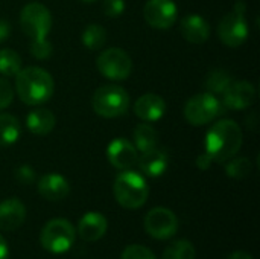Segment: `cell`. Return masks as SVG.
I'll use <instances>...</instances> for the list:
<instances>
[{
	"label": "cell",
	"mask_w": 260,
	"mask_h": 259,
	"mask_svg": "<svg viewBox=\"0 0 260 259\" xmlns=\"http://www.w3.org/2000/svg\"><path fill=\"white\" fill-rule=\"evenodd\" d=\"M242 147L241 127L232 119H222L212 125L206 136V154L218 163L233 159Z\"/></svg>",
	"instance_id": "6da1fadb"
},
{
	"label": "cell",
	"mask_w": 260,
	"mask_h": 259,
	"mask_svg": "<svg viewBox=\"0 0 260 259\" xmlns=\"http://www.w3.org/2000/svg\"><path fill=\"white\" fill-rule=\"evenodd\" d=\"M15 76L17 95L27 105L44 104L53 95V78L41 67L20 69Z\"/></svg>",
	"instance_id": "7a4b0ae2"
},
{
	"label": "cell",
	"mask_w": 260,
	"mask_h": 259,
	"mask_svg": "<svg viewBox=\"0 0 260 259\" xmlns=\"http://www.w3.org/2000/svg\"><path fill=\"white\" fill-rule=\"evenodd\" d=\"M113 194L116 202L129 211L142 208L149 197V186L142 174L125 169L120 172L113 185Z\"/></svg>",
	"instance_id": "3957f363"
},
{
	"label": "cell",
	"mask_w": 260,
	"mask_h": 259,
	"mask_svg": "<svg viewBox=\"0 0 260 259\" xmlns=\"http://www.w3.org/2000/svg\"><path fill=\"white\" fill-rule=\"evenodd\" d=\"M76 240V229L64 218H55L44 224L40 234V243L44 250L53 255H62L72 249Z\"/></svg>",
	"instance_id": "277c9868"
},
{
	"label": "cell",
	"mask_w": 260,
	"mask_h": 259,
	"mask_svg": "<svg viewBox=\"0 0 260 259\" xmlns=\"http://www.w3.org/2000/svg\"><path fill=\"white\" fill-rule=\"evenodd\" d=\"M91 105L96 114L102 118H107V119L119 118V116H123L128 110L129 95L120 85L107 84V85L99 87L94 92Z\"/></svg>",
	"instance_id": "5b68a950"
},
{
	"label": "cell",
	"mask_w": 260,
	"mask_h": 259,
	"mask_svg": "<svg viewBox=\"0 0 260 259\" xmlns=\"http://www.w3.org/2000/svg\"><path fill=\"white\" fill-rule=\"evenodd\" d=\"M20 26L30 40H44L52 27L50 11L38 3H27L20 12Z\"/></svg>",
	"instance_id": "8992f818"
},
{
	"label": "cell",
	"mask_w": 260,
	"mask_h": 259,
	"mask_svg": "<svg viewBox=\"0 0 260 259\" xmlns=\"http://www.w3.org/2000/svg\"><path fill=\"white\" fill-rule=\"evenodd\" d=\"M222 113V104L212 93H201L192 96L184 107V118L195 127L206 125Z\"/></svg>",
	"instance_id": "52a82bcc"
},
{
	"label": "cell",
	"mask_w": 260,
	"mask_h": 259,
	"mask_svg": "<svg viewBox=\"0 0 260 259\" xmlns=\"http://www.w3.org/2000/svg\"><path fill=\"white\" fill-rule=\"evenodd\" d=\"M98 69L99 72L113 81H123L131 75L133 70V61L129 55L119 49V47H111L104 50L98 56Z\"/></svg>",
	"instance_id": "ba28073f"
},
{
	"label": "cell",
	"mask_w": 260,
	"mask_h": 259,
	"mask_svg": "<svg viewBox=\"0 0 260 259\" xmlns=\"http://www.w3.org/2000/svg\"><path fill=\"white\" fill-rule=\"evenodd\" d=\"M143 226L149 237L163 241L172 238L177 234L178 218L168 208H154L146 214Z\"/></svg>",
	"instance_id": "9c48e42d"
},
{
	"label": "cell",
	"mask_w": 260,
	"mask_h": 259,
	"mask_svg": "<svg viewBox=\"0 0 260 259\" xmlns=\"http://www.w3.org/2000/svg\"><path fill=\"white\" fill-rule=\"evenodd\" d=\"M248 34L250 31L244 12H238L233 9L219 21L218 35L221 41L229 47H238L242 43H245Z\"/></svg>",
	"instance_id": "30bf717a"
},
{
	"label": "cell",
	"mask_w": 260,
	"mask_h": 259,
	"mask_svg": "<svg viewBox=\"0 0 260 259\" xmlns=\"http://www.w3.org/2000/svg\"><path fill=\"white\" fill-rule=\"evenodd\" d=\"M178 8L174 0H148L143 8L146 23L155 29H169L177 21Z\"/></svg>",
	"instance_id": "8fae6325"
},
{
	"label": "cell",
	"mask_w": 260,
	"mask_h": 259,
	"mask_svg": "<svg viewBox=\"0 0 260 259\" xmlns=\"http://www.w3.org/2000/svg\"><path fill=\"white\" fill-rule=\"evenodd\" d=\"M224 95V105L230 110H245L256 102V87L248 81H232Z\"/></svg>",
	"instance_id": "7c38bea8"
},
{
	"label": "cell",
	"mask_w": 260,
	"mask_h": 259,
	"mask_svg": "<svg viewBox=\"0 0 260 259\" xmlns=\"http://www.w3.org/2000/svg\"><path fill=\"white\" fill-rule=\"evenodd\" d=\"M107 157L108 162L117 168V169H129L137 163L139 159V151L134 147V143H131L126 139H114L108 148H107Z\"/></svg>",
	"instance_id": "4fadbf2b"
},
{
	"label": "cell",
	"mask_w": 260,
	"mask_h": 259,
	"mask_svg": "<svg viewBox=\"0 0 260 259\" xmlns=\"http://www.w3.org/2000/svg\"><path fill=\"white\" fill-rule=\"evenodd\" d=\"M26 220V208L18 198H8L0 203V231L14 232Z\"/></svg>",
	"instance_id": "5bb4252c"
},
{
	"label": "cell",
	"mask_w": 260,
	"mask_h": 259,
	"mask_svg": "<svg viewBox=\"0 0 260 259\" xmlns=\"http://www.w3.org/2000/svg\"><path fill=\"white\" fill-rule=\"evenodd\" d=\"M166 111V102L155 93H146L140 96L134 104V113L145 122L158 121Z\"/></svg>",
	"instance_id": "9a60e30c"
},
{
	"label": "cell",
	"mask_w": 260,
	"mask_h": 259,
	"mask_svg": "<svg viewBox=\"0 0 260 259\" xmlns=\"http://www.w3.org/2000/svg\"><path fill=\"white\" fill-rule=\"evenodd\" d=\"M70 192L69 182L59 174H46L38 182V194L47 202H61Z\"/></svg>",
	"instance_id": "2e32d148"
},
{
	"label": "cell",
	"mask_w": 260,
	"mask_h": 259,
	"mask_svg": "<svg viewBox=\"0 0 260 259\" xmlns=\"http://www.w3.org/2000/svg\"><path fill=\"white\" fill-rule=\"evenodd\" d=\"M107 218L99 212H87L78 223V235L87 243L99 241L107 232Z\"/></svg>",
	"instance_id": "e0dca14e"
},
{
	"label": "cell",
	"mask_w": 260,
	"mask_h": 259,
	"mask_svg": "<svg viewBox=\"0 0 260 259\" xmlns=\"http://www.w3.org/2000/svg\"><path fill=\"white\" fill-rule=\"evenodd\" d=\"M139 168L140 171L148 176V177H160L166 172L168 165H169V159L168 154L158 148H152L148 151H143L142 156L137 159Z\"/></svg>",
	"instance_id": "ac0fdd59"
},
{
	"label": "cell",
	"mask_w": 260,
	"mask_h": 259,
	"mask_svg": "<svg viewBox=\"0 0 260 259\" xmlns=\"http://www.w3.org/2000/svg\"><path fill=\"white\" fill-rule=\"evenodd\" d=\"M181 34L189 43L201 44L207 41L210 35V26L201 15L190 14L181 20Z\"/></svg>",
	"instance_id": "d6986e66"
},
{
	"label": "cell",
	"mask_w": 260,
	"mask_h": 259,
	"mask_svg": "<svg viewBox=\"0 0 260 259\" xmlns=\"http://www.w3.org/2000/svg\"><path fill=\"white\" fill-rule=\"evenodd\" d=\"M56 118L47 108H35L26 116V127L35 136H47L55 128Z\"/></svg>",
	"instance_id": "ffe728a7"
},
{
	"label": "cell",
	"mask_w": 260,
	"mask_h": 259,
	"mask_svg": "<svg viewBox=\"0 0 260 259\" xmlns=\"http://www.w3.org/2000/svg\"><path fill=\"white\" fill-rule=\"evenodd\" d=\"M158 143V133L149 124H140L134 128V147L137 151H148L157 148Z\"/></svg>",
	"instance_id": "44dd1931"
},
{
	"label": "cell",
	"mask_w": 260,
	"mask_h": 259,
	"mask_svg": "<svg viewBox=\"0 0 260 259\" xmlns=\"http://www.w3.org/2000/svg\"><path fill=\"white\" fill-rule=\"evenodd\" d=\"M20 137L18 121L8 113H0V147H9Z\"/></svg>",
	"instance_id": "7402d4cb"
},
{
	"label": "cell",
	"mask_w": 260,
	"mask_h": 259,
	"mask_svg": "<svg viewBox=\"0 0 260 259\" xmlns=\"http://www.w3.org/2000/svg\"><path fill=\"white\" fill-rule=\"evenodd\" d=\"M230 84H232V76L224 69H215V70H212L207 75L206 82H204L207 92L212 93V95H222Z\"/></svg>",
	"instance_id": "603a6c76"
},
{
	"label": "cell",
	"mask_w": 260,
	"mask_h": 259,
	"mask_svg": "<svg viewBox=\"0 0 260 259\" xmlns=\"http://www.w3.org/2000/svg\"><path fill=\"white\" fill-rule=\"evenodd\" d=\"M195 256L197 252L193 244L189 240H178L165 249L161 259H195Z\"/></svg>",
	"instance_id": "cb8c5ba5"
},
{
	"label": "cell",
	"mask_w": 260,
	"mask_h": 259,
	"mask_svg": "<svg viewBox=\"0 0 260 259\" xmlns=\"http://www.w3.org/2000/svg\"><path fill=\"white\" fill-rule=\"evenodd\" d=\"M107 41V31L101 24H88L82 32V43L90 50H99Z\"/></svg>",
	"instance_id": "d4e9b609"
},
{
	"label": "cell",
	"mask_w": 260,
	"mask_h": 259,
	"mask_svg": "<svg viewBox=\"0 0 260 259\" xmlns=\"http://www.w3.org/2000/svg\"><path fill=\"white\" fill-rule=\"evenodd\" d=\"M21 69V58L12 49L0 50V73L5 76H14Z\"/></svg>",
	"instance_id": "484cf974"
},
{
	"label": "cell",
	"mask_w": 260,
	"mask_h": 259,
	"mask_svg": "<svg viewBox=\"0 0 260 259\" xmlns=\"http://www.w3.org/2000/svg\"><path fill=\"white\" fill-rule=\"evenodd\" d=\"M227 166H225V171H227V176L232 177V179H238V180H242L245 177H248L251 174V162L247 159V157H238V159H230L227 160Z\"/></svg>",
	"instance_id": "4316f807"
},
{
	"label": "cell",
	"mask_w": 260,
	"mask_h": 259,
	"mask_svg": "<svg viewBox=\"0 0 260 259\" xmlns=\"http://www.w3.org/2000/svg\"><path fill=\"white\" fill-rule=\"evenodd\" d=\"M120 259H155V255L145 246L131 244V246L125 247Z\"/></svg>",
	"instance_id": "83f0119b"
},
{
	"label": "cell",
	"mask_w": 260,
	"mask_h": 259,
	"mask_svg": "<svg viewBox=\"0 0 260 259\" xmlns=\"http://www.w3.org/2000/svg\"><path fill=\"white\" fill-rule=\"evenodd\" d=\"M30 53L37 60H46L52 55V44L44 40H32L30 41Z\"/></svg>",
	"instance_id": "f1b7e54d"
},
{
	"label": "cell",
	"mask_w": 260,
	"mask_h": 259,
	"mask_svg": "<svg viewBox=\"0 0 260 259\" xmlns=\"http://www.w3.org/2000/svg\"><path fill=\"white\" fill-rule=\"evenodd\" d=\"M102 11L110 18L120 17L125 11V2L123 0H102Z\"/></svg>",
	"instance_id": "f546056e"
},
{
	"label": "cell",
	"mask_w": 260,
	"mask_h": 259,
	"mask_svg": "<svg viewBox=\"0 0 260 259\" xmlns=\"http://www.w3.org/2000/svg\"><path fill=\"white\" fill-rule=\"evenodd\" d=\"M12 99H14V90L11 84L5 78H0V110L9 107Z\"/></svg>",
	"instance_id": "4dcf8cb0"
},
{
	"label": "cell",
	"mask_w": 260,
	"mask_h": 259,
	"mask_svg": "<svg viewBox=\"0 0 260 259\" xmlns=\"http://www.w3.org/2000/svg\"><path fill=\"white\" fill-rule=\"evenodd\" d=\"M15 179L21 185H29L35 180V171L29 165H21L15 169Z\"/></svg>",
	"instance_id": "1f68e13d"
},
{
	"label": "cell",
	"mask_w": 260,
	"mask_h": 259,
	"mask_svg": "<svg viewBox=\"0 0 260 259\" xmlns=\"http://www.w3.org/2000/svg\"><path fill=\"white\" fill-rule=\"evenodd\" d=\"M212 159L204 153V154H201L198 159H197V166L200 168V169H209V166L212 165Z\"/></svg>",
	"instance_id": "d6a6232c"
},
{
	"label": "cell",
	"mask_w": 260,
	"mask_h": 259,
	"mask_svg": "<svg viewBox=\"0 0 260 259\" xmlns=\"http://www.w3.org/2000/svg\"><path fill=\"white\" fill-rule=\"evenodd\" d=\"M9 34H11V26H9V23L5 21V20H0V43L5 41V40L9 37Z\"/></svg>",
	"instance_id": "836d02e7"
},
{
	"label": "cell",
	"mask_w": 260,
	"mask_h": 259,
	"mask_svg": "<svg viewBox=\"0 0 260 259\" xmlns=\"http://www.w3.org/2000/svg\"><path fill=\"white\" fill-rule=\"evenodd\" d=\"M9 258V249L6 241L3 240V237L0 235V259H8Z\"/></svg>",
	"instance_id": "e575fe53"
},
{
	"label": "cell",
	"mask_w": 260,
	"mask_h": 259,
	"mask_svg": "<svg viewBox=\"0 0 260 259\" xmlns=\"http://www.w3.org/2000/svg\"><path fill=\"white\" fill-rule=\"evenodd\" d=\"M227 259H253V256L248 255V253L244 252V250H238V252H233Z\"/></svg>",
	"instance_id": "d590c367"
},
{
	"label": "cell",
	"mask_w": 260,
	"mask_h": 259,
	"mask_svg": "<svg viewBox=\"0 0 260 259\" xmlns=\"http://www.w3.org/2000/svg\"><path fill=\"white\" fill-rule=\"evenodd\" d=\"M81 2H85V3H90V2H96V0H81Z\"/></svg>",
	"instance_id": "8d00e7d4"
}]
</instances>
